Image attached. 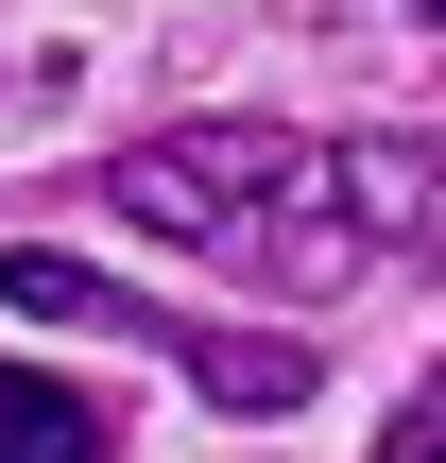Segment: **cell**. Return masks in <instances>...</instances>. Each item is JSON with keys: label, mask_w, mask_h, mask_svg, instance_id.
Instances as JSON below:
<instances>
[{"label": "cell", "mask_w": 446, "mask_h": 463, "mask_svg": "<svg viewBox=\"0 0 446 463\" xmlns=\"http://www.w3.org/2000/svg\"><path fill=\"white\" fill-rule=\"evenodd\" d=\"M103 189H120L138 223L206 241L223 275H292V292H344V275H361L344 172H327V137H292V120H189V137H138Z\"/></svg>", "instance_id": "1"}, {"label": "cell", "mask_w": 446, "mask_h": 463, "mask_svg": "<svg viewBox=\"0 0 446 463\" xmlns=\"http://www.w3.org/2000/svg\"><path fill=\"white\" fill-rule=\"evenodd\" d=\"M0 309H34V326H120V344H155L206 412H309V361L275 344V326H206V309H172V292H138V275H86V258H0Z\"/></svg>", "instance_id": "2"}, {"label": "cell", "mask_w": 446, "mask_h": 463, "mask_svg": "<svg viewBox=\"0 0 446 463\" xmlns=\"http://www.w3.org/2000/svg\"><path fill=\"white\" fill-rule=\"evenodd\" d=\"M327 172H344V241L378 258H446V137H327Z\"/></svg>", "instance_id": "3"}, {"label": "cell", "mask_w": 446, "mask_h": 463, "mask_svg": "<svg viewBox=\"0 0 446 463\" xmlns=\"http://www.w3.org/2000/svg\"><path fill=\"white\" fill-rule=\"evenodd\" d=\"M0 463H103V412L69 378H0Z\"/></svg>", "instance_id": "4"}, {"label": "cell", "mask_w": 446, "mask_h": 463, "mask_svg": "<svg viewBox=\"0 0 446 463\" xmlns=\"http://www.w3.org/2000/svg\"><path fill=\"white\" fill-rule=\"evenodd\" d=\"M378 463H446V378H413V395H395V430H378Z\"/></svg>", "instance_id": "5"}, {"label": "cell", "mask_w": 446, "mask_h": 463, "mask_svg": "<svg viewBox=\"0 0 446 463\" xmlns=\"http://www.w3.org/2000/svg\"><path fill=\"white\" fill-rule=\"evenodd\" d=\"M413 17H446V0H413Z\"/></svg>", "instance_id": "6"}]
</instances>
